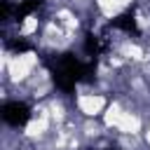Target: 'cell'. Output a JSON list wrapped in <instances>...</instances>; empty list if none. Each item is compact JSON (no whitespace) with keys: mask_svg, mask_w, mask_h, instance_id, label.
Wrapping results in <instances>:
<instances>
[{"mask_svg":"<svg viewBox=\"0 0 150 150\" xmlns=\"http://www.w3.org/2000/svg\"><path fill=\"white\" fill-rule=\"evenodd\" d=\"M110 98L101 91H80L75 96V110L80 117H101L108 108Z\"/></svg>","mask_w":150,"mask_h":150,"instance_id":"6da1fadb","label":"cell"},{"mask_svg":"<svg viewBox=\"0 0 150 150\" xmlns=\"http://www.w3.org/2000/svg\"><path fill=\"white\" fill-rule=\"evenodd\" d=\"M143 141H145V145L150 148V122L145 124V129H143Z\"/></svg>","mask_w":150,"mask_h":150,"instance_id":"7a4b0ae2","label":"cell"}]
</instances>
